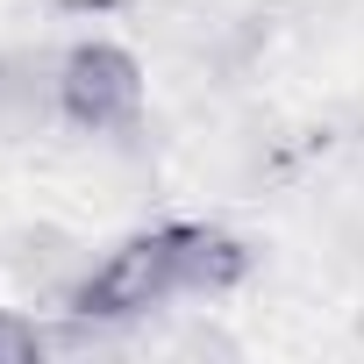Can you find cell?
Here are the masks:
<instances>
[{"instance_id":"obj_2","label":"cell","mask_w":364,"mask_h":364,"mask_svg":"<svg viewBox=\"0 0 364 364\" xmlns=\"http://www.w3.org/2000/svg\"><path fill=\"white\" fill-rule=\"evenodd\" d=\"M58 107L65 122H79L86 136H122L143 122V65L122 43H79L58 65Z\"/></svg>"},{"instance_id":"obj_3","label":"cell","mask_w":364,"mask_h":364,"mask_svg":"<svg viewBox=\"0 0 364 364\" xmlns=\"http://www.w3.org/2000/svg\"><path fill=\"white\" fill-rule=\"evenodd\" d=\"M36 357H50V336H43L29 314L0 307V364H36Z\"/></svg>"},{"instance_id":"obj_1","label":"cell","mask_w":364,"mask_h":364,"mask_svg":"<svg viewBox=\"0 0 364 364\" xmlns=\"http://www.w3.org/2000/svg\"><path fill=\"white\" fill-rule=\"evenodd\" d=\"M250 272V250L222 229L200 222H164V229H136L122 236L72 293L79 321H136L178 293H229Z\"/></svg>"}]
</instances>
